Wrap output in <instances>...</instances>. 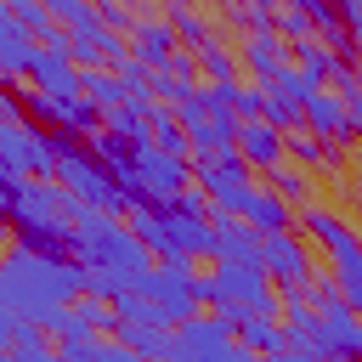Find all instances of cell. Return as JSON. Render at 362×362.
I'll return each instance as SVG.
<instances>
[{
	"label": "cell",
	"instance_id": "obj_1",
	"mask_svg": "<svg viewBox=\"0 0 362 362\" xmlns=\"http://www.w3.org/2000/svg\"><path fill=\"white\" fill-rule=\"evenodd\" d=\"M74 300H79V266L68 255H40V249H23V243L6 249V260H0V305L17 322L40 328L51 311H62Z\"/></svg>",
	"mask_w": 362,
	"mask_h": 362
},
{
	"label": "cell",
	"instance_id": "obj_2",
	"mask_svg": "<svg viewBox=\"0 0 362 362\" xmlns=\"http://www.w3.org/2000/svg\"><path fill=\"white\" fill-rule=\"evenodd\" d=\"M209 221H215V215H209V204H204L192 187H187L175 204H130V209H124L130 238H136L147 255L181 260V266H192V260L209 255V238H215Z\"/></svg>",
	"mask_w": 362,
	"mask_h": 362
},
{
	"label": "cell",
	"instance_id": "obj_3",
	"mask_svg": "<svg viewBox=\"0 0 362 362\" xmlns=\"http://www.w3.org/2000/svg\"><path fill=\"white\" fill-rule=\"evenodd\" d=\"M294 221H300V238H311L317 249L334 255V288H339V300L356 311V305H362V249H356V226H351L339 209L317 204V198H311Z\"/></svg>",
	"mask_w": 362,
	"mask_h": 362
},
{
	"label": "cell",
	"instance_id": "obj_4",
	"mask_svg": "<svg viewBox=\"0 0 362 362\" xmlns=\"http://www.w3.org/2000/svg\"><path fill=\"white\" fill-rule=\"evenodd\" d=\"M62 136V130H57ZM51 181L79 204V209H102V215H113V209H130V198L113 187V175H107V164L85 147V141H74V136H62L57 141V170H51Z\"/></svg>",
	"mask_w": 362,
	"mask_h": 362
},
{
	"label": "cell",
	"instance_id": "obj_5",
	"mask_svg": "<svg viewBox=\"0 0 362 362\" xmlns=\"http://www.w3.org/2000/svg\"><path fill=\"white\" fill-rule=\"evenodd\" d=\"M204 305L209 311H243V317H277V294L260 277V266H221L204 272Z\"/></svg>",
	"mask_w": 362,
	"mask_h": 362
},
{
	"label": "cell",
	"instance_id": "obj_6",
	"mask_svg": "<svg viewBox=\"0 0 362 362\" xmlns=\"http://www.w3.org/2000/svg\"><path fill=\"white\" fill-rule=\"evenodd\" d=\"M255 238H260V277L272 283V294H277V300H300L305 283L317 277V272H311V243H305L294 226H283V232H255Z\"/></svg>",
	"mask_w": 362,
	"mask_h": 362
},
{
	"label": "cell",
	"instance_id": "obj_7",
	"mask_svg": "<svg viewBox=\"0 0 362 362\" xmlns=\"http://www.w3.org/2000/svg\"><path fill=\"white\" fill-rule=\"evenodd\" d=\"M57 141H62V136H45V130L28 124V119L0 124V175H11V181H51V170H57Z\"/></svg>",
	"mask_w": 362,
	"mask_h": 362
},
{
	"label": "cell",
	"instance_id": "obj_8",
	"mask_svg": "<svg viewBox=\"0 0 362 362\" xmlns=\"http://www.w3.org/2000/svg\"><path fill=\"white\" fill-rule=\"evenodd\" d=\"M187 170H192V192L209 204V215H232L238 221V204L249 198V187H255V175L226 153V158H187Z\"/></svg>",
	"mask_w": 362,
	"mask_h": 362
},
{
	"label": "cell",
	"instance_id": "obj_9",
	"mask_svg": "<svg viewBox=\"0 0 362 362\" xmlns=\"http://www.w3.org/2000/svg\"><path fill=\"white\" fill-rule=\"evenodd\" d=\"M141 294H147L170 322H187V317L204 311V277H198L192 266H181V260H158V266L141 277Z\"/></svg>",
	"mask_w": 362,
	"mask_h": 362
},
{
	"label": "cell",
	"instance_id": "obj_10",
	"mask_svg": "<svg viewBox=\"0 0 362 362\" xmlns=\"http://www.w3.org/2000/svg\"><path fill=\"white\" fill-rule=\"evenodd\" d=\"M300 130H305V136L317 130V141H322V147H345V141H351V130H356V119H351V107H345L328 85H311V90H305V102H300Z\"/></svg>",
	"mask_w": 362,
	"mask_h": 362
},
{
	"label": "cell",
	"instance_id": "obj_11",
	"mask_svg": "<svg viewBox=\"0 0 362 362\" xmlns=\"http://www.w3.org/2000/svg\"><path fill=\"white\" fill-rule=\"evenodd\" d=\"M23 79L34 85V102H51V107L79 102V68L68 62V51H34Z\"/></svg>",
	"mask_w": 362,
	"mask_h": 362
},
{
	"label": "cell",
	"instance_id": "obj_12",
	"mask_svg": "<svg viewBox=\"0 0 362 362\" xmlns=\"http://www.w3.org/2000/svg\"><path fill=\"white\" fill-rule=\"evenodd\" d=\"M232 158H238L249 175H272L277 164H288V153H283V130H272L266 119H243L238 136H232Z\"/></svg>",
	"mask_w": 362,
	"mask_h": 362
},
{
	"label": "cell",
	"instance_id": "obj_13",
	"mask_svg": "<svg viewBox=\"0 0 362 362\" xmlns=\"http://www.w3.org/2000/svg\"><path fill=\"white\" fill-rule=\"evenodd\" d=\"M130 40H136V57H130V62H136L141 74H164V68H170V57L181 51V45H175V34L164 28V17H153V11H141V23L130 28Z\"/></svg>",
	"mask_w": 362,
	"mask_h": 362
},
{
	"label": "cell",
	"instance_id": "obj_14",
	"mask_svg": "<svg viewBox=\"0 0 362 362\" xmlns=\"http://www.w3.org/2000/svg\"><path fill=\"white\" fill-rule=\"evenodd\" d=\"M209 226H215V238H209V260H221V266H260V238H255L243 221L215 215Z\"/></svg>",
	"mask_w": 362,
	"mask_h": 362
},
{
	"label": "cell",
	"instance_id": "obj_15",
	"mask_svg": "<svg viewBox=\"0 0 362 362\" xmlns=\"http://www.w3.org/2000/svg\"><path fill=\"white\" fill-rule=\"evenodd\" d=\"M238 57H243V68H249L260 85H272V79L288 68V45H283L272 28H255V34L243 40V51H238Z\"/></svg>",
	"mask_w": 362,
	"mask_h": 362
},
{
	"label": "cell",
	"instance_id": "obj_16",
	"mask_svg": "<svg viewBox=\"0 0 362 362\" xmlns=\"http://www.w3.org/2000/svg\"><path fill=\"white\" fill-rule=\"evenodd\" d=\"M238 221L249 226V232H283V226H294V209L283 204V198H272L260 181L249 187V198L238 204Z\"/></svg>",
	"mask_w": 362,
	"mask_h": 362
},
{
	"label": "cell",
	"instance_id": "obj_17",
	"mask_svg": "<svg viewBox=\"0 0 362 362\" xmlns=\"http://www.w3.org/2000/svg\"><path fill=\"white\" fill-rule=\"evenodd\" d=\"M34 40L17 28V17L0 6V79H17V74H28V62H34Z\"/></svg>",
	"mask_w": 362,
	"mask_h": 362
},
{
	"label": "cell",
	"instance_id": "obj_18",
	"mask_svg": "<svg viewBox=\"0 0 362 362\" xmlns=\"http://www.w3.org/2000/svg\"><path fill=\"white\" fill-rule=\"evenodd\" d=\"M260 187H266L272 198H283V204H288L294 215H300V209L311 204V175H305L300 164H277V170H272V175H266Z\"/></svg>",
	"mask_w": 362,
	"mask_h": 362
},
{
	"label": "cell",
	"instance_id": "obj_19",
	"mask_svg": "<svg viewBox=\"0 0 362 362\" xmlns=\"http://www.w3.org/2000/svg\"><path fill=\"white\" fill-rule=\"evenodd\" d=\"M0 362H57V345H51L40 328L17 322V334H11V339H6V351H0Z\"/></svg>",
	"mask_w": 362,
	"mask_h": 362
},
{
	"label": "cell",
	"instance_id": "obj_20",
	"mask_svg": "<svg viewBox=\"0 0 362 362\" xmlns=\"http://www.w3.org/2000/svg\"><path fill=\"white\" fill-rule=\"evenodd\" d=\"M164 28L175 34V45L187 40L192 51H198V45L209 40V17H204V11H192V6H170V11H164Z\"/></svg>",
	"mask_w": 362,
	"mask_h": 362
},
{
	"label": "cell",
	"instance_id": "obj_21",
	"mask_svg": "<svg viewBox=\"0 0 362 362\" xmlns=\"http://www.w3.org/2000/svg\"><path fill=\"white\" fill-rule=\"evenodd\" d=\"M266 28H272L277 40L288 34V40L300 45V40H311V11H305V6H266Z\"/></svg>",
	"mask_w": 362,
	"mask_h": 362
},
{
	"label": "cell",
	"instance_id": "obj_22",
	"mask_svg": "<svg viewBox=\"0 0 362 362\" xmlns=\"http://www.w3.org/2000/svg\"><path fill=\"white\" fill-rule=\"evenodd\" d=\"M192 62H204L209 85H238V57H232V51H221L215 40H204V45L192 51Z\"/></svg>",
	"mask_w": 362,
	"mask_h": 362
},
{
	"label": "cell",
	"instance_id": "obj_23",
	"mask_svg": "<svg viewBox=\"0 0 362 362\" xmlns=\"http://www.w3.org/2000/svg\"><path fill=\"white\" fill-rule=\"evenodd\" d=\"M74 311L85 317V328H90V334H107V328H113V305H107V300H96V294H79V300H74Z\"/></svg>",
	"mask_w": 362,
	"mask_h": 362
},
{
	"label": "cell",
	"instance_id": "obj_24",
	"mask_svg": "<svg viewBox=\"0 0 362 362\" xmlns=\"http://www.w3.org/2000/svg\"><path fill=\"white\" fill-rule=\"evenodd\" d=\"M260 362H317V356H311V351H288V345H283L277 356H260Z\"/></svg>",
	"mask_w": 362,
	"mask_h": 362
},
{
	"label": "cell",
	"instance_id": "obj_25",
	"mask_svg": "<svg viewBox=\"0 0 362 362\" xmlns=\"http://www.w3.org/2000/svg\"><path fill=\"white\" fill-rule=\"evenodd\" d=\"M221 362H260V356H255V351H243V345H238V339H232V345H226V356H221Z\"/></svg>",
	"mask_w": 362,
	"mask_h": 362
},
{
	"label": "cell",
	"instance_id": "obj_26",
	"mask_svg": "<svg viewBox=\"0 0 362 362\" xmlns=\"http://www.w3.org/2000/svg\"><path fill=\"white\" fill-rule=\"evenodd\" d=\"M11 119H23V107H17V102L0 90V124H11Z\"/></svg>",
	"mask_w": 362,
	"mask_h": 362
}]
</instances>
